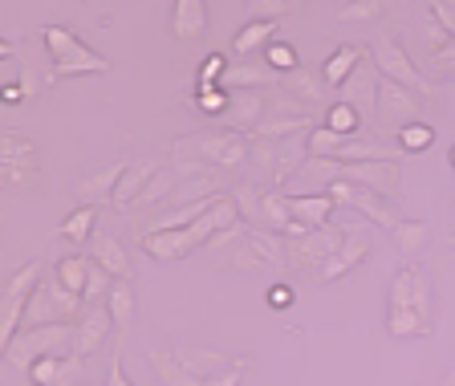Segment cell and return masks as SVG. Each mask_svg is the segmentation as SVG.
<instances>
[{
	"label": "cell",
	"mask_w": 455,
	"mask_h": 386,
	"mask_svg": "<svg viewBox=\"0 0 455 386\" xmlns=\"http://www.w3.org/2000/svg\"><path fill=\"white\" fill-rule=\"evenodd\" d=\"M232 224H240V207L232 204V196H220V204L204 220H196L188 228H175V232H147L139 236V248L147 256H155V261H188L196 248H208L212 236H220Z\"/></svg>",
	"instance_id": "cell-1"
},
{
	"label": "cell",
	"mask_w": 455,
	"mask_h": 386,
	"mask_svg": "<svg viewBox=\"0 0 455 386\" xmlns=\"http://www.w3.org/2000/svg\"><path fill=\"white\" fill-rule=\"evenodd\" d=\"M252 151V139L236 131H204V134H188V139L171 142V159L175 163H204V167H240Z\"/></svg>",
	"instance_id": "cell-2"
},
{
	"label": "cell",
	"mask_w": 455,
	"mask_h": 386,
	"mask_svg": "<svg viewBox=\"0 0 455 386\" xmlns=\"http://www.w3.org/2000/svg\"><path fill=\"white\" fill-rule=\"evenodd\" d=\"M41 41H45V53H49V61H53V82H61V77L106 74V69H110V61H106L98 49L85 45L74 28H66V25H45Z\"/></svg>",
	"instance_id": "cell-3"
},
{
	"label": "cell",
	"mask_w": 455,
	"mask_h": 386,
	"mask_svg": "<svg viewBox=\"0 0 455 386\" xmlns=\"http://www.w3.org/2000/svg\"><path fill=\"white\" fill-rule=\"evenodd\" d=\"M85 302L77 293H69L66 285L57 281L53 273L41 277L33 302H28V313H25V330H41V326H74L82 318Z\"/></svg>",
	"instance_id": "cell-4"
},
{
	"label": "cell",
	"mask_w": 455,
	"mask_h": 386,
	"mask_svg": "<svg viewBox=\"0 0 455 386\" xmlns=\"http://www.w3.org/2000/svg\"><path fill=\"white\" fill-rule=\"evenodd\" d=\"M74 354V326H41V330H20L12 346L4 350L9 366L28 370L41 358H69Z\"/></svg>",
	"instance_id": "cell-5"
},
{
	"label": "cell",
	"mask_w": 455,
	"mask_h": 386,
	"mask_svg": "<svg viewBox=\"0 0 455 386\" xmlns=\"http://www.w3.org/2000/svg\"><path fill=\"white\" fill-rule=\"evenodd\" d=\"M41 277H45V269H41L37 261L20 264L17 273L9 277V285H4V305H0V350H9L12 338L25 330V313H28V302H33Z\"/></svg>",
	"instance_id": "cell-6"
},
{
	"label": "cell",
	"mask_w": 455,
	"mask_h": 386,
	"mask_svg": "<svg viewBox=\"0 0 455 386\" xmlns=\"http://www.w3.org/2000/svg\"><path fill=\"white\" fill-rule=\"evenodd\" d=\"M232 269H244V273H284V269H289L284 236L252 228V232L232 248Z\"/></svg>",
	"instance_id": "cell-7"
},
{
	"label": "cell",
	"mask_w": 455,
	"mask_h": 386,
	"mask_svg": "<svg viewBox=\"0 0 455 386\" xmlns=\"http://www.w3.org/2000/svg\"><path fill=\"white\" fill-rule=\"evenodd\" d=\"M313 126H317V118H313L309 110H297L293 98H273V102H268V114L260 118V126H256L248 139H256V142L305 139Z\"/></svg>",
	"instance_id": "cell-8"
},
{
	"label": "cell",
	"mask_w": 455,
	"mask_h": 386,
	"mask_svg": "<svg viewBox=\"0 0 455 386\" xmlns=\"http://www.w3.org/2000/svg\"><path fill=\"white\" fill-rule=\"evenodd\" d=\"M387 310H419L431 318L435 313V281H431V273L419 269V264L398 269L387 293Z\"/></svg>",
	"instance_id": "cell-9"
},
{
	"label": "cell",
	"mask_w": 455,
	"mask_h": 386,
	"mask_svg": "<svg viewBox=\"0 0 455 386\" xmlns=\"http://www.w3.org/2000/svg\"><path fill=\"white\" fill-rule=\"evenodd\" d=\"M346 245V236L338 228H317V232L301 236V240H284V253H289V269H305V273H322L325 261H330L338 248Z\"/></svg>",
	"instance_id": "cell-10"
},
{
	"label": "cell",
	"mask_w": 455,
	"mask_h": 386,
	"mask_svg": "<svg viewBox=\"0 0 455 386\" xmlns=\"http://www.w3.org/2000/svg\"><path fill=\"white\" fill-rule=\"evenodd\" d=\"M333 196V204L338 207H354V212H362V216L370 220V224H379V228H390L395 232L398 224H403V216L395 212V204L390 199H382V196H374V191H366V188H358V183H330L325 188Z\"/></svg>",
	"instance_id": "cell-11"
},
{
	"label": "cell",
	"mask_w": 455,
	"mask_h": 386,
	"mask_svg": "<svg viewBox=\"0 0 455 386\" xmlns=\"http://www.w3.org/2000/svg\"><path fill=\"white\" fill-rule=\"evenodd\" d=\"M0 171L9 188H28L37 180V142L25 139L20 131H4L0 139Z\"/></svg>",
	"instance_id": "cell-12"
},
{
	"label": "cell",
	"mask_w": 455,
	"mask_h": 386,
	"mask_svg": "<svg viewBox=\"0 0 455 386\" xmlns=\"http://www.w3.org/2000/svg\"><path fill=\"white\" fill-rule=\"evenodd\" d=\"M370 61H374V69H379L387 82H395V85H407V90H427V82H423V74H419V66L407 57V49L398 45L395 37H379L374 41V49H370Z\"/></svg>",
	"instance_id": "cell-13"
},
{
	"label": "cell",
	"mask_w": 455,
	"mask_h": 386,
	"mask_svg": "<svg viewBox=\"0 0 455 386\" xmlns=\"http://www.w3.org/2000/svg\"><path fill=\"white\" fill-rule=\"evenodd\" d=\"M268 102L273 98L265 90H240V94H228V106L212 126H232L236 134H252L260 126V118L268 114Z\"/></svg>",
	"instance_id": "cell-14"
},
{
	"label": "cell",
	"mask_w": 455,
	"mask_h": 386,
	"mask_svg": "<svg viewBox=\"0 0 455 386\" xmlns=\"http://www.w3.org/2000/svg\"><path fill=\"white\" fill-rule=\"evenodd\" d=\"M276 85H281V74L268 66L265 57H260V61H252V57L228 61L224 77H220V90H224V94H240V90H268V94H273Z\"/></svg>",
	"instance_id": "cell-15"
},
{
	"label": "cell",
	"mask_w": 455,
	"mask_h": 386,
	"mask_svg": "<svg viewBox=\"0 0 455 386\" xmlns=\"http://www.w3.org/2000/svg\"><path fill=\"white\" fill-rule=\"evenodd\" d=\"M338 180L358 183V188L390 199L398 188V180H403V171H398V163H338Z\"/></svg>",
	"instance_id": "cell-16"
},
{
	"label": "cell",
	"mask_w": 455,
	"mask_h": 386,
	"mask_svg": "<svg viewBox=\"0 0 455 386\" xmlns=\"http://www.w3.org/2000/svg\"><path fill=\"white\" fill-rule=\"evenodd\" d=\"M419 110H423V106H419L415 90L395 85V82H387V77H382V82H379V118L395 126V134L403 131V126H411V123H423V118H419Z\"/></svg>",
	"instance_id": "cell-17"
},
{
	"label": "cell",
	"mask_w": 455,
	"mask_h": 386,
	"mask_svg": "<svg viewBox=\"0 0 455 386\" xmlns=\"http://www.w3.org/2000/svg\"><path fill=\"white\" fill-rule=\"evenodd\" d=\"M110 330H118V326H114L106 302L85 305L82 318L74 321V354H77V358H90V354H98V350H102V342L110 338Z\"/></svg>",
	"instance_id": "cell-18"
},
{
	"label": "cell",
	"mask_w": 455,
	"mask_h": 386,
	"mask_svg": "<svg viewBox=\"0 0 455 386\" xmlns=\"http://www.w3.org/2000/svg\"><path fill=\"white\" fill-rule=\"evenodd\" d=\"M159 171H163L159 159H134V163H126L123 180H118V188H114V196H110V204L118 207V212H134L139 196L147 191V183H151Z\"/></svg>",
	"instance_id": "cell-19"
},
{
	"label": "cell",
	"mask_w": 455,
	"mask_h": 386,
	"mask_svg": "<svg viewBox=\"0 0 455 386\" xmlns=\"http://www.w3.org/2000/svg\"><path fill=\"white\" fill-rule=\"evenodd\" d=\"M216 204H220V196H199V199H188V204L163 207L159 216H155L151 224L142 228L139 236H147V232H175V228H188V224H196V220L208 216V212H212Z\"/></svg>",
	"instance_id": "cell-20"
},
{
	"label": "cell",
	"mask_w": 455,
	"mask_h": 386,
	"mask_svg": "<svg viewBox=\"0 0 455 386\" xmlns=\"http://www.w3.org/2000/svg\"><path fill=\"white\" fill-rule=\"evenodd\" d=\"M33 386H77L85 378V358L69 354V358H41L28 366Z\"/></svg>",
	"instance_id": "cell-21"
},
{
	"label": "cell",
	"mask_w": 455,
	"mask_h": 386,
	"mask_svg": "<svg viewBox=\"0 0 455 386\" xmlns=\"http://www.w3.org/2000/svg\"><path fill=\"white\" fill-rule=\"evenodd\" d=\"M333 196L330 191H305V196H289V216L297 224H305L309 232L317 228H330V216H333Z\"/></svg>",
	"instance_id": "cell-22"
},
{
	"label": "cell",
	"mask_w": 455,
	"mask_h": 386,
	"mask_svg": "<svg viewBox=\"0 0 455 386\" xmlns=\"http://www.w3.org/2000/svg\"><path fill=\"white\" fill-rule=\"evenodd\" d=\"M370 261V240H362V236H346V245L338 248V253L325 261V269L317 273V281H325V285H333V281H341L346 273H354L358 264H366Z\"/></svg>",
	"instance_id": "cell-23"
},
{
	"label": "cell",
	"mask_w": 455,
	"mask_h": 386,
	"mask_svg": "<svg viewBox=\"0 0 455 386\" xmlns=\"http://www.w3.org/2000/svg\"><path fill=\"white\" fill-rule=\"evenodd\" d=\"M175 358H180L199 382L224 374V370L236 362V358H228V354H220V350H212V346H175Z\"/></svg>",
	"instance_id": "cell-24"
},
{
	"label": "cell",
	"mask_w": 455,
	"mask_h": 386,
	"mask_svg": "<svg viewBox=\"0 0 455 386\" xmlns=\"http://www.w3.org/2000/svg\"><path fill=\"white\" fill-rule=\"evenodd\" d=\"M366 53L370 49H362V45H338L330 57H325V66H322L325 85H330V90H341V85L358 74V66L366 61Z\"/></svg>",
	"instance_id": "cell-25"
},
{
	"label": "cell",
	"mask_w": 455,
	"mask_h": 386,
	"mask_svg": "<svg viewBox=\"0 0 455 386\" xmlns=\"http://www.w3.org/2000/svg\"><path fill=\"white\" fill-rule=\"evenodd\" d=\"M90 256L102 264L114 281H131V261H126V248L118 245L110 232H94V240H90Z\"/></svg>",
	"instance_id": "cell-26"
},
{
	"label": "cell",
	"mask_w": 455,
	"mask_h": 386,
	"mask_svg": "<svg viewBox=\"0 0 455 386\" xmlns=\"http://www.w3.org/2000/svg\"><path fill=\"white\" fill-rule=\"evenodd\" d=\"M208 28V4L204 0H175L171 4V33L180 41H191Z\"/></svg>",
	"instance_id": "cell-27"
},
{
	"label": "cell",
	"mask_w": 455,
	"mask_h": 386,
	"mask_svg": "<svg viewBox=\"0 0 455 386\" xmlns=\"http://www.w3.org/2000/svg\"><path fill=\"white\" fill-rule=\"evenodd\" d=\"M151 370L163 386H204L180 358H175V346H155L151 350Z\"/></svg>",
	"instance_id": "cell-28"
},
{
	"label": "cell",
	"mask_w": 455,
	"mask_h": 386,
	"mask_svg": "<svg viewBox=\"0 0 455 386\" xmlns=\"http://www.w3.org/2000/svg\"><path fill=\"white\" fill-rule=\"evenodd\" d=\"M273 37H276V25L273 20H248L244 28H240L236 37H232V53L244 61V57H265V49L273 45Z\"/></svg>",
	"instance_id": "cell-29"
},
{
	"label": "cell",
	"mask_w": 455,
	"mask_h": 386,
	"mask_svg": "<svg viewBox=\"0 0 455 386\" xmlns=\"http://www.w3.org/2000/svg\"><path fill=\"white\" fill-rule=\"evenodd\" d=\"M281 85H284V94L293 98V102H322V98L330 94L322 69H309V66H301L297 74H289Z\"/></svg>",
	"instance_id": "cell-30"
},
{
	"label": "cell",
	"mask_w": 455,
	"mask_h": 386,
	"mask_svg": "<svg viewBox=\"0 0 455 386\" xmlns=\"http://www.w3.org/2000/svg\"><path fill=\"white\" fill-rule=\"evenodd\" d=\"M123 171H126V159H114L106 171H98V175H85V180L77 183V196H82V204L110 199L114 188H118V180H123Z\"/></svg>",
	"instance_id": "cell-31"
},
{
	"label": "cell",
	"mask_w": 455,
	"mask_h": 386,
	"mask_svg": "<svg viewBox=\"0 0 455 386\" xmlns=\"http://www.w3.org/2000/svg\"><path fill=\"white\" fill-rule=\"evenodd\" d=\"M289 224H293V216H289V196H284V191H265L256 228H260V232H273V236H284Z\"/></svg>",
	"instance_id": "cell-32"
},
{
	"label": "cell",
	"mask_w": 455,
	"mask_h": 386,
	"mask_svg": "<svg viewBox=\"0 0 455 386\" xmlns=\"http://www.w3.org/2000/svg\"><path fill=\"white\" fill-rule=\"evenodd\" d=\"M106 310H110L118 330H131L134 313H139V297H134V281H114V289L106 293Z\"/></svg>",
	"instance_id": "cell-33"
},
{
	"label": "cell",
	"mask_w": 455,
	"mask_h": 386,
	"mask_svg": "<svg viewBox=\"0 0 455 386\" xmlns=\"http://www.w3.org/2000/svg\"><path fill=\"white\" fill-rule=\"evenodd\" d=\"M427 245H431V228H427L423 220H403V224L395 228V248L407 256L411 264L427 253Z\"/></svg>",
	"instance_id": "cell-34"
},
{
	"label": "cell",
	"mask_w": 455,
	"mask_h": 386,
	"mask_svg": "<svg viewBox=\"0 0 455 386\" xmlns=\"http://www.w3.org/2000/svg\"><path fill=\"white\" fill-rule=\"evenodd\" d=\"M387 334L390 338H427L431 318L419 310H387Z\"/></svg>",
	"instance_id": "cell-35"
},
{
	"label": "cell",
	"mask_w": 455,
	"mask_h": 386,
	"mask_svg": "<svg viewBox=\"0 0 455 386\" xmlns=\"http://www.w3.org/2000/svg\"><path fill=\"white\" fill-rule=\"evenodd\" d=\"M94 232H98V204H82L77 212H69V216L57 224L61 240H94Z\"/></svg>",
	"instance_id": "cell-36"
},
{
	"label": "cell",
	"mask_w": 455,
	"mask_h": 386,
	"mask_svg": "<svg viewBox=\"0 0 455 386\" xmlns=\"http://www.w3.org/2000/svg\"><path fill=\"white\" fill-rule=\"evenodd\" d=\"M90 253L85 256H61V261H57V269H53V277L61 285H66L69 293H77V297H82L85 293V281H90Z\"/></svg>",
	"instance_id": "cell-37"
},
{
	"label": "cell",
	"mask_w": 455,
	"mask_h": 386,
	"mask_svg": "<svg viewBox=\"0 0 455 386\" xmlns=\"http://www.w3.org/2000/svg\"><path fill=\"white\" fill-rule=\"evenodd\" d=\"M333 134H341V139H358V134H366V126H362V114L354 110L350 102H333L330 110H325V123Z\"/></svg>",
	"instance_id": "cell-38"
},
{
	"label": "cell",
	"mask_w": 455,
	"mask_h": 386,
	"mask_svg": "<svg viewBox=\"0 0 455 386\" xmlns=\"http://www.w3.org/2000/svg\"><path fill=\"white\" fill-rule=\"evenodd\" d=\"M232 204L240 207V220H244L248 228H256V220H260V199H265V191H256L252 183H232Z\"/></svg>",
	"instance_id": "cell-39"
},
{
	"label": "cell",
	"mask_w": 455,
	"mask_h": 386,
	"mask_svg": "<svg viewBox=\"0 0 455 386\" xmlns=\"http://www.w3.org/2000/svg\"><path fill=\"white\" fill-rule=\"evenodd\" d=\"M395 142H398V151L403 155H423L431 142H435V131L427 123H411V126H403V131L395 134Z\"/></svg>",
	"instance_id": "cell-40"
},
{
	"label": "cell",
	"mask_w": 455,
	"mask_h": 386,
	"mask_svg": "<svg viewBox=\"0 0 455 386\" xmlns=\"http://www.w3.org/2000/svg\"><path fill=\"white\" fill-rule=\"evenodd\" d=\"M265 61L276 69V74H284V77L301 69V57H297V49H293V45H284V41H273V45L265 49Z\"/></svg>",
	"instance_id": "cell-41"
},
{
	"label": "cell",
	"mask_w": 455,
	"mask_h": 386,
	"mask_svg": "<svg viewBox=\"0 0 455 386\" xmlns=\"http://www.w3.org/2000/svg\"><path fill=\"white\" fill-rule=\"evenodd\" d=\"M90 261H94V256H90ZM110 289H114V277L94 261V264H90V281H85L82 302L85 305H98V302H106V293H110Z\"/></svg>",
	"instance_id": "cell-42"
},
{
	"label": "cell",
	"mask_w": 455,
	"mask_h": 386,
	"mask_svg": "<svg viewBox=\"0 0 455 386\" xmlns=\"http://www.w3.org/2000/svg\"><path fill=\"white\" fill-rule=\"evenodd\" d=\"M382 12H387V4L382 0H354V4H341L338 9V20H379Z\"/></svg>",
	"instance_id": "cell-43"
},
{
	"label": "cell",
	"mask_w": 455,
	"mask_h": 386,
	"mask_svg": "<svg viewBox=\"0 0 455 386\" xmlns=\"http://www.w3.org/2000/svg\"><path fill=\"white\" fill-rule=\"evenodd\" d=\"M248 9H252V20H273L276 25V17L293 12V4H289V0H252Z\"/></svg>",
	"instance_id": "cell-44"
},
{
	"label": "cell",
	"mask_w": 455,
	"mask_h": 386,
	"mask_svg": "<svg viewBox=\"0 0 455 386\" xmlns=\"http://www.w3.org/2000/svg\"><path fill=\"white\" fill-rule=\"evenodd\" d=\"M431 20H439V25L447 28V37L455 41V0H431Z\"/></svg>",
	"instance_id": "cell-45"
},
{
	"label": "cell",
	"mask_w": 455,
	"mask_h": 386,
	"mask_svg": "<svg viewBox=\"0 0 455 386\" xmlns=\"http://www.w3.org/2000/svg\"><path fill=\"white\" fill-rule=\"evenodd\" d=\"M240 378H244V358H236L232 366L224 370V374H216V378H208L204 386H240Z\"/></svg>",
	"instance_id": "cell-46"
},
{
	"label": "cell",
	"mask_w": 455,
	"mask_h": 386,
	"mask_svg": "<svg viewBox=\"0 0 455 386\" xmlns=\"http://www.w3.org/2000/svg\"><path fill=\"white\" fill-rule=\"evenodd\" d=\"M293 297H297V293L289 289L284 281L268 285V305H273V310H289V305H293Z\"/></svg>",
	"instance_id": "cell-47"
},
{
	"label": "cell",
	"mask_w": 455,
	"mask_h": 386,
	"mask_svg": "<svg viewBox=\"0 0 455 386\" xmlns=\"http://www.w3.org/2000/svg\"><path fill=\"white\" fill-rule=\"evenodd\" d=\"M431 57H435V69H439V74L455 77V41H447V45H443V49H435Z\"/></svg>",
	"instance_id": "cell-48"
},
{
	"label": "cell",
	"mask_w": 455,
	"mask_h": 386,
	"mask_svg": "<svg viewBox=\"0 0 455 386\" xmlns=\"http://www.w3.org/2000/svg\"><path fill=\"white\" fill-rule=\"evenodd\" d=\"M106 386H134L123 370V354H110V370H106Z\"/></svg>",
	"instance_id": "cell-49"
},
{
	"label": "cell",
	"mask_w": 455,
	"mask_h": 386,
	"mask_svg": "<svg viewBox=\"0 0 455 386\" xmlns=\"http://www.w3.org/2000/svg\"><path fill=\"white\" fill-rule=\"evenodd\" d=\"M4 102H9V106L25 102V85H17V82H9V85H4Z\"/></svg>",
	"instance_id": "cell-50"
},
{
	"label": "cell",
	"mask_w": 455,
	"mask_h": 386,
	"mask_svg": "<svg viewBox=\"0 0 455 386\" xmlns=\"http://www.w3.org/2000/svg\"><path fill=\"white\" fill-rule=\"evenodd\" d=\"M447 163H451V171H455V147H451V155H447Z\"/></svg>",
	"instance_id": "cell-51"
},
{
	"label": "cell",
	"mask_w": 455,
	"mask_h": 386,
	"mask_svg": "<svg viewBox=\"0 0 455 386\" xmlns=\"http://www.w3.org/2000/svg\"><path fill=\"white\" fill-rule=\"evenodd\" d=\"M447 245H451V248H455V232H451V236H447Z\"/></svg>",
	"instance_id": "cell-52"
}]
</instances>
